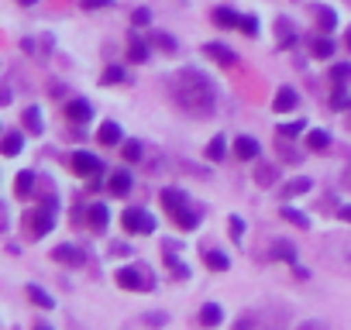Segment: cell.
<instances>
[{
    "mask_svg": "<svg viewBox=\"0 0 351 330\" xmlns=\"http://www.w3.org/2000/svg\"><path fill=\"white\" fill-rule=\"evenodd\" d=\"M337 220H344V224H351V207H337Z\"/></svg>",
    "mask_w": 351,
    "mask_h": 330,
    "instance_id": "cell-45",
    "label": "cell"
},
{
    "mask_svg": "<svg viewBox=\"0 0 351 330\" xmlns=\"http://www.w3.org/2000/svg\"><path fill=\"white\" fill-rule=\"evenodd\" d=\"M121 224H124L128 234H152V231H155V217H152L148 210H134V207L124 210Z\"/></svg>",
    "mask_w": 351,
    "mask_h": 330,
    "instance_id": "cell-4",
    "label": "cell"
},
{
    "mask_svg": "<svg viewBox=\"0 0 351 330\" xmlns=\"http://www.w3.org/2000/svg\"><path fill=\"white\" fill-rule=\"evenodd\" d=\"M97 141H100V144H121V124L104 120L100 131H97Z\"/></svg>",
    "mask_w": 351,
    "mask_h": 330,
    "instance_id": "cell-13",
    "label": "cell"
},
{
    "mask_svg": "<svg viewBox=\"0 0 351 330\" xmlns=\"http://www.w3.org/2000/svg\"><path fill=\"white\" fill-rule=\"evenodd\" d=\"M152 42H155L158 49H165V52H176V38H172V35H162V31H155V35H152Z\"/></svg>",
    "mask_w": 351,
    "mask_h": 330,
    "instance_id": "cell-34",
    "label": "cell"
},
{
    "mask_svg": "<svg viewBox=\"0 0 351 330\" xmlns=\"http://www.w3.org/2000/svg\"><path fill=\"white\" fill-rule=\"evenodd\" d=\"M165 320H169L165 313H148V316H145V323H148V327H165Z\"/></svg>",
    "mask_w": 351,
    "mask_h": 330,
    "instance_id": "cell-43",
    "label": "cell"
},
{
    "mask_svg": "<svg viewBox=\"0 0 351 330\" xmlns=\"http://www.w3.org/2000/svg\"><path fill=\"white\" fill-rule=\"evenodd\" d=\"M296 103H300L296 90H293V86H279V90H276V100H272V110H276V114H286V110H296Z\"/></svg>",
    "mask_w": 351,
    "mask_h": 330,
    "instance_id": "cell-9",
    "label": "cell"
},
{
    "mask_svg": "<svg viewBox=\"0 0 351 330\" xmlns=\"http://www.w3.org/2000/svg\"><path fill=\"white\" fill-rule=\"evenodd\" d=\"M21 124L32 131V134H42L45 131V124H42V114H38V107H28L25 114H21Z\"/></svg>",
    "mask_w": 351,
    "mask_h": 330,
    "instance_id": "cell-18",
    "label": "cell"
},
{
    "mask_svg": "<svg viewBox=\"0 0 351 330\" xmlns=\"http://www.w3.org/2000/svg\"><path fill=\"white\" fill-rule=\"evenodd\" d=\"M162 207H165V214L180 224L186 214H190V203H186V193L183 190H176V186H169V190H162Z\"/></svg>",
    "mask_w": 351,
    "mask_h": 330,
    "instance_id": "cell-3",
    "label": "cell"
},
{
    "mask_svg": "<svg viewBox=\"0 0 351 330\" xmlns=\"http://www.w3.org/2000/svg\"><path fill=\"white\" fill-rule=\"evenodd\" d=\"M282 217H286L289 224H296V227H303V231L310 227V217H306L303 210H293V207H282Z\"/></svg>",
    "mask_w": 351,
    "mask_h": 330,
    "instance_id": "cell-32",
    "label": "cell"
},
{
    "mask_svg": "<svg viewBox=\"0 0 351 330\" xmlns=\"http://www.w3.org/2000/svg\"><path fill=\"white\" fill-rule=\"evenodd\" d=\"M204 262H207V268H214V272H228V268H231V262H228L224 251H204Z\"/></svg>",
    "mask_w": 351,
    "mask_h": 330,
    "instance_id": "cell-23",
    "label": "cell"
},
{
    "mask_svg": "<svg viewBox=\"0 0 351 330\" xmlns=\"http://www.w3.org/2000/svg\"><path fill=\"white\" fill-rule=\"evenodd\" d=\"M121 79H124V69H121V66H107V69H104V86L121 83Z\"/></svg>",
    "mask_w": 351,
    "mask_h": 330,
    "instance_id": "cell-35",
    "label": "cell"
},
{
    "mask_svg": "<svg viewBox=\"0 0 351 330\" xmlns=\"http://www.w3.org/2000/svg\"><path fill=\"white\" fill-rule=\"evenodd\" d=\"M110 255H131L128 244H110Z\"/></svg>",
    "mask_w": 351,
    "mask_h": 330,
    "instance_id": "cell-47",
    "label": "cell"
},
{
    "mask_svg": "<svg viewBox=\"0 0 351 330\" xmlns=\"http://www.w3.org/2000/svg\"><path fill=\"white\" fill-rule=\"evenodd\" d=\"M296 330H330V327H327L324 320H303V323H300Z\"/></svg>",
    "mask_w": 351,
    "mask_h": 330,
    "instance_id": "cell-42",
    "label": "cell"
},
{
    "mask_svg": "<svg viewBox=\"0 0 351 330\" xmlns=\"http://www.w3.org/2000/svg\"><path fill=\"white\" fill-rule=\"evenodd\" d=\"M204 55H210V59L221 62V66H234V62H238L234 49H228V45H221V42H207V45H204Z\"/></svg>",
    "mask_w": 351,
    "mask_h": 330,
    "instance_id": "cell-8",
    "label": "cell"
},
{
    "mask_svg": "<svg viewBox=\"0 0 351 330\" xmlns=\"http://www.w3.org/2000/svg\"><path fill=\"white\" fill-rule=\"evenodd\" d=\"M306 144H310L313 151H324V148L330 144V134H327V131H320V127H313V131L306 134Z\"/></svg>",
    "mask_w": 351,
    "mask_h": 330,
    "instance_id": "cell-28",
    "label": "cell"
},
{
    "mask_svg": "<svg viewBox=\"0 0 351 330\" xmlns=\"http://www.w3.org/2000/svg\"><path fill=\"white\" fill-rule=\"evenodd\" d=\"M49 93H52V97H66V86H62V83H52Z\"/></svg>",
    "mask_w": 351,
    "mask_h": 330,
    "instance_id": "cell-46",
    "label": "cell"
},
{
    "mask_svg": "<svg viewBox=\"0 0 351 330\" xmlns=\"http://www.w3.org/2000/svg\"><path fill=\"white\" fill-rule=\"evenodd\" d=\"M310 186H313V183H310L306 176H296V179H289V183L282 186V193H279V196H286V200H293V196H303V193H306Z\"/></svg>",
    "mask_w": 351,
    "mask_h": 330,
    "instance_id": "cell-14",
    "label": "cell"
},
{
    "mask_svg": "<svg viewBox=\"0 0 351 330\" xmlns=\"http://www.w3.org/2000/svg\"><path fill=\"white\" fill-rule=\"evenodd\" d=\"M279 179V165H255V183L258 186H272Z\"/></svg>",
    "mask_w": 351,
    "mask_h": 330,
    "instance_id": "cell-17",
    "label": "cell"
},
{
    "mask_svg": "<svg viewBox=\"0 0 351 330\" xmlns=\"http://www.w3.org/2000/svg\"><path fill=\"white\" fill-rule=\"evenodd\" d=\"M100 169H104V162H100L97 155H90V151H76V155H73V173H76V176L97 179Z\"/></svg>",
    "mask_w": 351,
    "mask_h": 330,
    "instance_id": "cell-5",
    "label": "cell"
},
{
    "mask_svg": "<svg viewBox=\"0 0 351 330\" xmlns=\"http://www.w3.org/2000/svg\"><path fill=\"white\" fill-rule=\"evenodd\" d=\"M258 151H262V148H258V141H255V138H248V134H241V138L234 141V155H238L241 162L258 158Z\"/></svg>",
    "mask_w": 351,
    "mask_h": 330,
    "instance_id": "cell-12",
    "label": "cell"
},
{
    "mask_svg": "<svg viewBox=\"0 0 351 330\" xmlns=\"http://www.w3.org/2000/svg\"><path fill=\"white\" fill-rule=\"evenodd\" d=\"M28 299H32L35 306H42V309H52V306H56V299H52V296H49L42 285H35V282L28 285Z\"/></svg>",
    "mask_w": 351,
    "mask_h": 330,
    "instance_id": "cell-20",
    "label": "cell"
},
{
    "mask_svg": "<svg viewBox=\"0 0 351 330\" xmlns=\"http://www.w3.org/2000/svg\"><path fill=\"white\" fill-rule=\"evenodd\" d=\"M221 320H224L221 303H207V306L200 309V323H204V327H221Z\"/></svg>",
    "mask_w": 351,
    "mask_h": 330,
    "instance_id": "cell-15",
    "label": "cell"
},
{
    "mask_svg": "<svg viewBox=\"0 0 351 330\" xmlns=\"http://www.w3.org/2000/svg\"><path fill=\"white\" fill-rule=\"evenodd\" d=\"M348 103H351V100H348L344 86H337V90H334V97H330V107H334V110H341V107H348Z\"/></svg>",
    "mask_w": 351,
    "mask_h": 330,
    "instance_id": "cell-37",
    "label": "cell"
},
{
    "mask_svg": "<svg viewBox=\"0 0 351 330\" xmlns=\"http://www.w3.org/2000/svg\"><path fill=\"white\" fill-rule=\"evenodd\" d=\"M231 238H234V241L245 238V220H241V217H231Z\"/></svg>",
    "mask_w": 351,
    "mask_h": 330,
    "instance_id": "cell-39",
    "label": "cell"
},
{
    "mask_svg": "<svg viewBox=\"0 0 351 330\" xmlns=\"http://www.w3.org/2000/svg\"><path fill=\"white\" fill-rule=\"evenodd\" d=\"M310 49H313L317 59H330V55H334V38H327V35H324V38H313Z\"/></svg>",
    "mask_w": 351,
    "mask_h": 330,
    "instance_id": "cell-27",
    "label": "cell"
},
{
    "mask_svg": "<svg viewBox=\"0 0 351 330\" xmlns=\"http://www.w3.org/2000/svg\"><path fill=\"white\" fill-rule=\"evenodd\" d=\"M169 90H172L176 103H180L183 110H190V114H197V117H210L214 107H217V86L204 69H193V66L180 69L172 76Z\"/></svg>",
    "mask_w": 351,
    "mask_h": 330,
    "instance_id": "cell-1",
    "label": "cell"
},
{
    "mask_svg": "<svg viewBox=\"0 0 351 330\" xmlns=\"http://www.w3.org/2000/svg\"><path fill=\"white\" fill-rule=\"evenodd\" d=\"M313 18H317V25H320L324 31H330V28L337 25V14H334L330 8H313Z\"/></svg>",
    "mask_w": 351,
    "mask_h": 330,
    "instance_id": "cell-26",
    "label": "cell"
},
{
    "mask_svg": "<svg viewBox=\"0 0 351 330\" xmlns=\"http://www.w3.org/2000/svg\"><path fill=\"white\" fill-rule=\"evenodd\" d=\"M330 83L334 86H348L351 83V62H330Z\"/></svg>",
    "mask_w": 351,
    "mask_h": 330,
    "instance_id": "cell-16",
    "label": "cell"
},
{
    "mask_svg": "<svg viewBox=\"0 0 351 330\" xmlns=\"http://www.w3.org/2000/svg\"><path fill=\"white\" fill-rule=\"evenodd\" d=\"M114 279H117V285L128 289V292H152V289H155V279H152V272H148L145 265H124V268L114 272Z\"/></svg>",
    "mask_w": 351,
    "mask_h": 330,
    "instance_id": "cell-2",
    "label": "cell"
},
{
    "mask_svg": "<svg viewBox=\"0 0 351 330\" xmlns=\"http://www.w3.org/2000/svg\"><path fill=\"white\" fill-rule=\"evenodd\" d=\"M21 148H25V138H21L18 131H11V134L4 138V155H8V158H14Z\"/></svg>",
    "mask_w": 351,
    "mask_h": 330,
    "instance_id": "cell-30",
    "label": "cell"
},
{
    "mask_svg": "<svg viewBox=\"0 0 351 330\" xmlns=\"http://www.w3.org/2000/svg\"><path fill=\"white\" fill-rule=\"evenodd\" d=\"M272 258H279V262H289V265H293V262H296V248H293L289 241H276V244H272Z\"/></svg>",
    "mask_w": 351,
    "mask_h": 330,
    "instance_id": "cell-25",
    "label": "cell"
},
{
    "mask_svg": "<svg viewBox=\"0 0 351 330\" xmlns=\"http://www.w3.org/2000/svg\"><path fill=\"white\" fill-rule=\"evenodd\" d=\"M214 21H217L221 28H241V18H238L231 8H217V11H214Z\"/></svg>",
    "mask_w": 351,
    "mask_h": 330,
    "instance_id": "cell-21",
    "label": "cell"
},
{
    "mask_svg": "<svg viewBox=\"0 0 351 330\" xmlns=\"http://www.w3.org/2000/svg\"><path fill=\"white\" fill-rule=\"evenodd\" d=\"M131 21H134V28H138V25H148V21H152V14H148V8H138V11L131 14Z\"/></svg>",
    "mask_w": 351,
    "mask_h": 330,
    "instance_id": "cell-40",
    "label": "cell"
},
{
    "mask_svg": "<svg viewBox=\"0 0 351 330\" xmlns=\"http://www.w3.org/2000/svg\"><path fill=\"white\" fill-rule=\"evenodd\" d=\"M241 31H245L248 38H255V35H258V18H255V14H248V18H241Z\"/></svg>",
    "mask_w": 351,
    "mask_h": 330,
    "instance_id": "cell-36",
    "label": "cell"
},
{
    "mask_svg": "<svg viewBox=\"0 0 351 330\" xmlns=\"http://www.w3.org/2000/svg\"><path fill=\"white\" fill-rule=\"evenodd\" d=\"M162 255H165V265L176 272V279H186V275H190V268H186L180 258H176V251H162Z\"/></svg>",
    "mask_w": 351,
    "mask_h": 330,
    "instance_id": "cell-31",
    "label": "cell"
},
{
    "mask_svg": "<svg viewBox=\"0 0 351 330\" xmlns=\"http://www.w3.org/2000/svg\"><path fill=\"white\" fill-rule=\"evenodd\" d=\"M114 4V0H83V8L86 11H97V8H110Z\"/></svg>",
    "mask_w": 351,
    "mask_h": 330,
    "instance_id": "cell-44",
    "label": "cell"
},
{
    "mask_svg": "<svg viewBox=\"0 0 351 330\" xmlns=\"http://www.w3.org/2000/svg\"><path fill=\"white\" fill-rule=\"evenodd\" d=\"M224 155H228V141H224V134H217V138L207 144V158H210V162H221Z\"/></svg>",
    "mask_w": 351,
    "mask_h": 330,
    "instance_id": "cell-29",
    "label": "cell"
},
{
    "mask_svg": "<svg viewBox=\"0 0 351 330\" xmlns=\"http://www.w3.org/2000/svg\"><path fill=\"white\" fill-rule=\"evenodd\" d=\"M66 117H69L73 124H86V120L93 117V107H90L86 100H69V103H66Z\"/></svg>",
    "mask_w": 351,
    "mask_h": 330,
    "instance_id": "cell-11",
    "label": "cell"
},
{
    "mask_svg": "<svg viewBox=\"0 0 351 330\" xmlns=\"http://www.w3.org/2000/svg\"><path fill=\"white\" fill-rule=\"evenodd\" d=\"M32 190H35V173H18V179H14V193L18 196H32Z\"/></svg>",
    "mask_w": 351,
    "mask_h": 330,
    "instance_id": "cell-22",
    "label": "cell"
},
{
    "mask_svg": "<svg viewBox=\"0 0 351 330\" xmlns=\"http://www.w3.org/2000/svg\"><path fill=\"white\" fill-rule=\"evenodd\" d=\"M38 330H56V327H38Z\"/></svg>",
    "mask_w": 351,
    "mask_h": 330,
    "instance_id": "cell-50",
    "label": "cell"
},
{
    "mask_svg": "<svg viewBox=\"0 0 351 330\" xmlns=\"http://www.w3.org/2000/svg\"><path fill=\"white\" fill-rule=\"evenodd\" d=\"M255 327H258V320H255L252 313H248V316H241V320L234 323V330H255Z\"/></svg>",
    "mask_w": 351,
    "mask_h": 330,
    "instance_id": "cell-41",
    "label": "cell"
},
{
    "mask_svg": "<svg viewBox=\"0 0 351 330\" xmlns=\"http://www.w3.org/2000/svg\"><path fill=\"white\" fill-rule=\"evenodd\" d=\"M107 190H110V196H128V193H131V173H128V169H117V173H110V179H107Z\"/></svg>",
    "mask_w": 351,
    "mask_h": 330,
    "instance_id": "cell-10",
    "label": "cell"
},
{
    "mask_svg": "<svg viewBox=\"0 0 351 330\" xmlns=\"http://www.w3.org/2000/svg\"><path fill=\"white\" fill-rule=\"evenodd\" d=\"M56 210H59V207L45 203L38 214H32V234H35V238H45V234L56 227Z\"/></svg>",
    "mask_w": 351,
    "mask_h": 330,
    "instance_id": "cell-6",
    "label": "cell"
},
{
    "mask_svg": "<svg viewBox=\"0 0 351 330\" xmlns=\"http://www.w3.org/2000/svg\"><path fill=\"white\" fill-rule=\"evenodd\" d=\"M128 59L131 62H148V45L141 38H134V35H131V45H128Z\"/></svg>",
    "mask_w": 351,
    "mask_h": 330,
    "instance_id": "cell-24",
    "label": "cell"
},
{
    "mask_svg": "<svg viewBox=\"0 0 351 330\" xmlns=\"http://www.w3.org/2000/svg\"><path fill=\"white\" fill-rule=\"evenodd\" d=\"M344 45H348V52H351V31H348V38H344Z\"/></svg>",
    "mask_w": 351,
    "mask_h": 330,
    "instance_id": "cell-49",
    "label": "cell"
},
{
    "mask_svg": "<svg viewBox=\"0 0 351 330\" xmlns=\"http://www.w3.org/2000/svg\"><path fill=\"white\" fill-rule=\"evenodd\" d=\"M18 4H25V8H32V4H38V0H18Z\"/></svg>",
    "mask_w": 351,
    "mask_h": 330,
    "instance_id": "cell-48",
    "label": "cell"
},
{
    "mask_svg": "<svg viewBox=\"0 0 351 330\" xmlns=\"http://www.w3.org/2000/svg\"><path fill=\"white\" fill-rule=\"evenodd\" d=\"M52 258L59 262V265H83L86 262V251L83 248H76V244H59V248H52Z\"/></svg>",
    "mask_w": 351,
    "mask_h": 330,
    "instance_id": "cell-7",
    "label": "cell"
},
{
    "mask_svg": "<svg viewBox=\"0 0 351 330\" xmlns=\"http://www.w3.org/2000/svg\"><path fill=\"white\" fill-rule=\"evenodd\" d=\"M86 217H90V227H93V231H104L110 214H107V207H104V203H93V207L86 210Z\"/></svg>",
    "mask_w": 351,
    "mask_h": 330,
    "instance_id": "cell-19",
    "label": "cell"
},
{
    "mask_svg": "<svg viewBox=\"0 0 351 330\" xmlns=\"http://www.w3.org/2000/svg\"><path fill=\"white\" fill-rule=\"evenodd\" d=\"M303 127H306V120H293V124H279V134H282V138H296V134H303Z\"/></svg>",
    "mask_w": 351,
    "mask_h": 330,
    "instance_id": "cell-33",
    "label": "cell"
},
{
    "mask_svg": "<svg viewBox=\"0 0 351 330\" xmlns=\"http://www.w3.org/2000/svg\"><path fill=\"white\" fill-rule=\"evenodd\" d=\"M124 158H128V162H138V158H141V144H138V141H128V144H124Z\"/></svg>",
    "mask_w": 351,
    "mask_h": 330,
    "instance_id": "cell-38",
    "label": "cell"
}]
</instances>
